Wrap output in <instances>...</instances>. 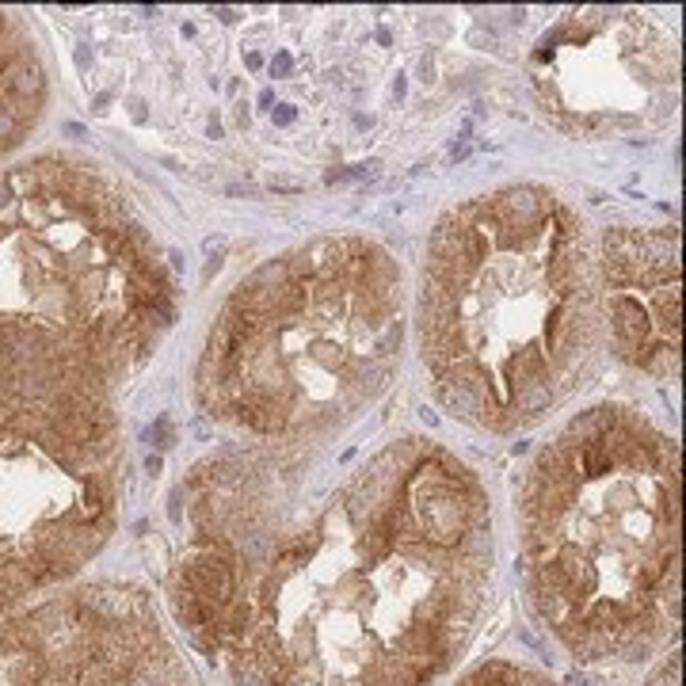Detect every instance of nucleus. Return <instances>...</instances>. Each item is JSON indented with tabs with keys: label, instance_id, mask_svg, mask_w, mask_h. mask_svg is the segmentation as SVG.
Here are the masks:
<instances>
[{
	"label": "nucleus",
	"instance_id": "5",
	"mask_svg": "<svg viewBox=\"0 0 686 686\" xmlns=\"http://www.w3.org/2000/svg\"><path fill=\"white\" fill-rule=\"evenodd\" d=\"M526 73L553 126L576 138L652 130L679 100L675 35L633 8L565 12L534 42Z\"/></svg>",
	"mask_w": 686,
	"mask_h": 686
},
{
	"label": "nucleus",
	"instance_id": "3",
	"mask_svg": "<svg viewBox=\"0 0 686 686\" xmlns=\"http://www.w3.org/2000/svg\"><path fill=\"white\" fill-rule=\"evenodd\" d=\"M404 279L366 237H321L260 263L214 317L199 404L263 443L351 431L401 366Z\"/></svg>",
	"mask_w": 686,
	"mask_h": 686
},
{
	"label": "nucleus",
	"instance_id": "6",
	"mask_svg": "<svg viewBox=\"0 0 686 686\" xmlns=\"http://www.w3.org/2000/svg\"><path fill=\"white\" fill-rule=\"evenodd\" d=\"M599 283L614 355L679 382V229H606Z\"/></svg>",
	"mask_w": 686,
	"mask_h": 686
},
{
	"label": "nucleus",
	"instance_id": "7",
	"mask_svg": "<svg viewBox=\"0 0 686 686\" xmlns=\"http://www.w3.org/2000/svg\"><path fill=\"white\" fill-rule=\"evenodd\" d=\"M648 686H679V660H671V664H667Z\"/></svg>",
	"mask_w": 686,
	"mask_h": 686
},
{
	"label": "nucleus",
	"instance_id": "2",
	"mask_svg": "<svg viewBox=\"0 0 686 686\" xmlns=\"http://www.w3.org/2000/svg\"><path fill=\"white\" fill-rule=\"evenodd\" d=\"M530 606L580 660H645L679 622V446L641 412H580L519 492Z\"/></svg>",
	"mask_w": 686,
	"mask_h": 686
},
{
	"label": "nucleus",
	"instance_id": "4",
	"mask_svg": "<svg viewBox=\"0 0 686 686\" xmlns=\"http://www.w3.org/2000/svg\"><path fill=\"white\" fill-rule=\"evenodd\" d=\"M172 317L153 233L96 172L46 157L0 176V359L103 393Z\"/></svg>",
	"mask_w": 686,
	"mask_h": 686
},
{
	"label": "nucleus",
	"instance_id": "1",
	"mask_svg": "<svg viewBox=\"0 0 686 686\" xmlns=\"http://www.w3.org/2000/svg\"><path fill=\"white\" fill-rule=\"evenodd\" d=\"M416 321L446 412L492 435L542 424L584 389L603 351L584 218L538 183L450 206L427 241Z\"/></svg>",
	"mask_w": 686,
	"mask_h": 686
}]
</instances>
